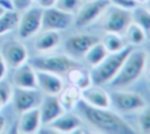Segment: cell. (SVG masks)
Here are the masks:
<instances>
[{
    "instance_id": "cell-18",
    "label": "cell",
    "mask_w": 150,
    "mask_h": 134,
    "mask_svg": "<svg viewBox=\"0 0 150 134\" xmlns=\"http://www.w3.org/2000/svg\"><path fill=\"white\" fill-rule=\"evenodd\" d=\"M41 126H42V122L40 118V112H39V108L35 107L20 113L16 132L23 133V134H33V133H38Z\"/></svg>"
},
{
    "instance_id": "cell-1",
    "label": "cell",
    "mask_w": 150,
    "mask_h": 134,
    "mask_svg": "<svg viewBox=\"0 0 150 134\" xmlns=\"http://www.w3.org/2000/svg\"><path fill=\"white\" fill-rule=\"evenodd\" d=\"M76 108L80 112V117L86 121L94 131L107 134H129L135 133V129L129 125L117 112L109 108L93 107L80 100Z\"/></svg>"
},
{
    "instance_id": "cell-2",
    "label": "cell",
    "mask_w": 150,
    "mask_h": 134,
    "mask_svg": "<svg viewBox=\"0 0 150 134\" xmlns=\"http://www.w3.org/2000/svg\"><path fill=\"white\" fill-rule=\"evenodd\" d=\"M148 61L149 57L145 49H131L109 85L114 89H125L132 85L144 75Z\"/></svg>"
},
{
    "instance_id": "cell-13",
    "label": "cell",
    "mask_w": 150,
    "mask_h": 134,
    "mask_svg": "<svg viewBox=\"0 0 150 134\" xmlns=\"http://www.w3.org/2000/svg\"><path fill=\"white\" fill-rule=\"evenodd\" d=\"M83 122L79 114L73 113V111H64L47 126L57 133H77L83 127Z\"/></svg>"
},
{
    "instance_id": "cell-15",
    "label": "cell",
    "mask_w": 150,
    "mask_h": 134,
    "mask_svg": "<svg viewBox=\"0 0 150 134\" xmlns=\"http://www.w3.org/2000/svg\"><path fill=\"white\" fill-rule=\"evenodd\" d=\"M36 85L38 89H40L43 93L57 96L64 87V82L62 79V76L60 75L36 70Z\"/></svg>"
},
{
    "instance_id": "cell-3",
    "label": "cell",
    "mask_w": 150,
    "mask_h": 134,
    "mask_svg": "<svg viewBox=\"0 0 150 134\" xmlns=\"http://www.w3.org/2000/svg\"><path fill=\"white\" fill-rule=\"evenodd\" d=\"M131 49L132 47L128 45L118 52H108V55L102 59L101 63H98L94 68H90L93 84L101 86L109 84L120 71L123 61Z\"/></svg>"
},
{
    "instance_id": "cell-5",
    "label": "cell",
    "mask_w": 150,
    "mask_h": 134,
    "mask_svg": "<svg viewBox=\"0 0 150 134\" xmlns=\"http://www.w3.org/2000/svg\"><path fill=\"white\" fill-rule=\"evenodd\" d=\"M97 21L100 23V27L104 31H114V33L123 34L125 28L132 21L131 10L122 9L120 7L109 3Z\"/></svg>"
},
{
    "instance_id": "cell-40",
    "label": "cell",
    "mask_w": 150,
    "mask_h": 134,
    "mask_svg": "<svg viewBox=\"0 0 150 134\" xmlns=\"http://www.w3.org/2000/svg\"><path fill=\"white\" fill-rule=\"evenodd\" d=\"M146 51V54H148V57H150V45L148 47V50H145Z\"/></svg>"
},
{
    "instance_id": "cell-22",
    "label": "cell",
    "mask_w": 150,
    "mask_h": 134,
    "mask_svg": "<svg viewBox=\"0 0 150 134\" xmlns=\"http://www.w3.org/2000/svg\"><path fill=\"white\" fill-rule=\"evenodd\" d=\"M100 42L103 44L108 52H118L123 50L125 47H128L123 37V34L114 31H104L102 37L100 38Z\"/></svg>"
},
{
    "instance_id": "cell-37",
    "label": "cell",
    "mask_w": 150,
    "mask_h": 134,
    "mask_svg": "<svg viewBox=\"0 0 150 134\" xmlns=\"http://www.w3.org/2000/svg\"><path fill=\"white\" fill-rule=\"evenodd\" d=\"M135 2H136V5L138 6V5H141V6H144L145 3H146V1L148 0H134Z\"/></svg>"
},
{
    "instance_id": "cell-26",
    "label": "cell",
    "mask_w": 150,
    "mask_h": 134,
    "mask_svg": "<svg viewBox=\"0 0 150 134\" xmlns=\"http://www.w3.org/2000/svg\"><path fill=\"white\" fill-rule=\"evenodd\" d=\"M19 21V14L16 10H7L0 16V35L7 34L16 28Z\"/></svg>"
},
{
    "instance_id": "cell-17",
    "label": "cell",
    "mask_w": 150,
    "mask_h": 134,
    "mask_svg": "<svg viewBox=\"0 0 150 134\" xmlns=\"http://www.w3.org/2000/svg\"><path fill=\"white\" fill-rule=\"evenodd\" d=\"M12 83L15 87L20 89H38L36 85V70L29 62L21 64L14 69L12 75Z\"/></svg>"
},
{
    "instance_id": "cell-20",
    "label": "cell",
    "mask_w": 150,
    "mask_h": 134,
    "mask_svg": "<svg viewBox=\"0 0 150 134\" xmlns=\"http://www.w3.org/2000/svg\"><path fill=\"white\" fill-rule=\"evenodd\" d=\"M66 76H67V79H68L69 84L76 86L81 91L84 90V89H87L88 86H90L93 84L90 70L84 69L82 65L74 66L73 69H70L66 73Z\"/></svg>"
},
{
    "instance_id": "cell-9",
    "label": "cell",
    "mask_w": 150,
    "mask_h": 134,
    "mask_svg": "<svg viewBox=\"0 0 150 134\" xmlns=\"http://www.w3.org/2000/svg\"><path fill=\"white\" fill-rule=\"evenodd\" d=\"M74 24V14L64 12L56 6L43 8L41 30H66Z\"/></svg>"
},
{
    "instance_id": "cell-8",
    "label": "cell",
    "mask_w": 150,
    "mask_h": 134,
    "mask_svg": "<svg viewBox=\"0 0 150 134\" xmlns=\"http://www.w3.org/2000/svg\"><path fill=\"white\" fill-rule=\"evenodd\" d=\"M42 8L39 6H30L26 10H23V14L19 16L18 21V35L22 40L30 38L35 36L41 30V22H42Z\"/></svg>"
},
{
    "instance_id": "cell-27",
    "label": "cell",
    "mask_w": 150,
    "mask_h": 134,
    "mask_svg": "<svg viewBox=\"0 0 150 134\" xmlns=\"http://www.w3.org/2000/svg\"><path fill=\"white\" fill-rule=\"evenodd\" d=\"M138 112H139L137 118L138 129L142 133H150V107L145 106Z\"/></svg>"
},
{
    "instance_id": "cell-16",
    "label": "cell",
    "mask_w": 150,
    "mask_h": 134,
    "mask_svg": "<svg viewBox=\"0 0 150 134\" xmlns=\"http://www.w3.org/2000/svg\"><path fill=\"white\" fill-rule=\"evenodd\" d=\"M39 112L42 125H48L53 120H55L59 115H61L64 112V108L62 107L57 96L46 94L42 97L41 103L39 105Z\"/></svg>"
},
{
    "instance_id": "cell-29",
    "label": "cell",
    "mask_w": 150,
    "mask_h": 134,
    "mask_svg": "<svg viewBox=\"0 0 150 134\" xmlns=\"http://www.w3.org/2000/svg\"><path fill=\"white\" fill-rule=\"evenodd\" d=\"M12 93H13V89L11 85L8 84L0 85V111L4 108V106H6L11 101Z\"/></svg>"
},
{
    "instance_id": "cell-38",
    "label": "cell",
    "mask_w": 150,
    "mask_h": 134,
    "mask_svg": "<svg viewBox=\"0 0 150 134\" xmlns=\"http://www.w3.org/2000/svg\"><path fill=\"white\" fill-rule=\"evenodd\" d=\"M144 6H145V7H146V8L150 10V0H148V1H146V3H145Z\"/></svg>"
},
{
    "instance_id": "cell-28",
    "label": "cell",
    "mask_w": 150,
    "mask_h": 134,
    "mask_svg": "<svg viewBox=\"0 0 150 134\" xmlns=\"http://www.w3.org/2000/svg\"><path fill=\"white\" fill-rule=\"evenodd\" d=\"M82 2H83L82 0H56L55 6L64 12L75 14L80 8V6L82 5Z\"/></svg>"
},
{
    "instance_id": "cell-24",
    "label": "cell",
    "mask_w": 150,
    "mask_h": 134,
    "mask_svg": "<svg viewBox=\"0 0 150 134\" xmlns=\"http://www.w3.org/2000/svg\"><path fill=\"white\" fill-rule=\"evenodd\" d=\"M108 55V51L103 47V44L98 41L95 44H93L83 55V61L89 68L96 66L98 63L102 62V59Z\"/></svg>"
},
{
    "instance_id": "cell-11",
    "label": "cell",
    "mask_w": 150,
    "mask_h": 134,
    "mask_svg": "<svg viewBox=\"0 0 150 134\" xmlns=\"http://www.w3.org/2000/svg\"><path fill=\"white\" fill-rule=\"evenodd\" d=\"M0 55L9 68H18L28 62V50L26 45L18 40H9L0 48Z\"/></svg>"
},
{
    "instance_id": "cell-4",
    "label": "cell",
    "mask_w": 150,
    "mask_h": 134,
    "mask_svg": "<svg viewBox=\"0 0 150 134\" xmlns=\"http://www.w3.org/2000/svg\"><path fill=\"white\" fill-rule=\"evenodd\" d=\"M30 65L35 70H42L53 72L60 76H66V73L74 66L81 65L77 59L70 57L67 54H54V52H42L29 59Z\"/></svg>"
},
{
    "instance_id": "cell-39",
    "label": "cell",
    "mask_w": 150,
    "mask_h": 134,
    "mask_svg": "<svg viewBox=\"0 0 150 134\" xmlns=\"http://www.w3.org/2000/svg\"><path fill=\"white\" fill-rule=\"evenodd\" d=\"M5 12H7V10H5V9H4L2 7H0V16H1V15H2V14H4Z\"/></svg>"
},
{
    "instance_id": "cell-36",
    "label": "cell",
    "mask_w": 150,
    "mask_h": 134,
    "mask_svg": "<svg viewBox=\"0 0 150 134\" xmlns=\"http://www.w3.org/2000/svg\"><path fill=\"white\" fill-rule=\"evenodd\" d=\"M5 124H6L5 118H4L2 115H0V133L2 132V129H4V127H5Z\"/></svg>"
},
{
    "instance_id": "cell-32",
    "label": "cell",
    "mask_w": 150,
    "mask_h": 134,
    "mask_svg": "<svg viewBox=\"0 0 150 134\" xmlns=\"http://www.w3.org/2000/svg\"><path fill=\"white\" fill-rule=\"evenodd\" d=\"M34 2L36 3V6H39V7H41L43 9V8H48V7L55 6L56 0H34Z\"/></svg>"
},
{
    "instance_id": "cell-19",
    "label": "cell",
    "mask_w": 150,
    "mask_h": 134,
    "mask_svg": "<svg viewBox=\"0 0 150 134\" xmlns=\"http://www.w3.org/2000/svg\"><path fill=\"white\" fill-rule=\"evenodd\" d=\"M61 43L60 31L56 30H42L34 42V47L39 52H49L57 48Z\"/></svg>"
},
{
    "instance_id": "cell-21",
    "label": "cell",
    "mask_w": 150,
    "mask_h": 134,
    "mask_svg": "<svg viewBox=\"0 0 150 134\" xmlns=\"http://www.w3.org/2000/svg\"><path fill=\"white\" fill-rule=\"evenodd\" d=\"M81 90L76 86L69 84L64 85V87L61 90V92L57 94V98L64 108V111H74L77 106V104L81 100Z\"/></svg>"
},
{
    "instance_id": "cell-7",
    "label": "cell",
    "mask_w": 150,
    "mask_h": 134,
    "mask_svg": "<svg viewBox=\"0 0 150 134\" xmlns=\"http://www.w3.org/2000/svg\"><path fill=\"white\" fill-rule=\"evenodd\" d=\"M109 3V0H91L82 2L77 12L74 14V26L77 28H84L93 24L98 20Z\"/></svg>"
},
{
    "instance_id": "cell-12",
    "label": "cell",
    "mask_w": 150,
    "mask_h": 134,
    "mask_svg": "<svg viewBox=\"0 0 150 134\" xmlns=\"http://www.w3.org/2000/svg\"><path fill=\"white\" fill-rule=\"evenodd\" d=\"M42 96L38 89H20L15 87L12 93V103L14 110L20 114L25 111L39 107Z\"/></svg>"
},
{
    "instance_id": "cell-10",
    "label": "cell",
    "mask_w": 150,
    "mask_h": 134,
    "mask_svg": "<svg viewBox=\"0 0 150 134\" xmlns=\"http://www.w3.org/2000/svg\"><path fill=\"white\" fill-rule=\"evenodd\" d=\"M100 41V37H97L94 34L89 33H76L70 35L66 42H64V51L70 57L79 59L82 58L86 51L96 42Z\"/></svg>"
},
{
    "instance_id": "cell-34",
    "label": "cell",
    "mask_w": 150,
    "mask_h": 134,
    "mask_svg": "<svg viewBox=\"0 0 150 134\" xmlns=\"http://www.w3.org/2000/svg\"><path fill=\"white\" fill-rule=\"evenodd\" d=\"M0 7H2L5 10H13V3L12 0H0Z\"/></svg>"
},
{
    "instance_id": "cell-33",
    "label": "cell",
    "mask_w": 150,
    "mask_h": 134,
    "mask_svg": "<svg viewBox=\"0 0 150 134\" xmlns=\"http://www.w3.org/2000/svg\"><path fill=\"white\" fill-rule=\"evenodd\" d=\"M6 73H7V64L5 63L2 56L0 55V82L5 78Z\"/></svg>"
},
{
    "instance_id": "cell-6",
    "label": "cell",
    "mask_w": 150,
    "mask_h": 134,
    "mask_svg": "<svg viewBox=\"0 0 150 134\" xmlns=\"http://www.w3.org/2000/svg\"><path fill=\"white\" fill-rule=\"evenodd\" d=\"M109 94L111 106H114L118 112H138L146 106V101L143 96L134 91H127L124 89H114V91Z\"/></svg>"
},
{
    "instance_id": "cell-31",
    "label": "cell",
    "mask_w": 150,
    "mask_h": 134,
    "mask_svg": "<svg viewBox=\"0 0 150 134\" xmlns=\"http://www.w3.org/2000/svg\"><path fill=\"white\" fill-rule=\"evenodd\" d=\"M34 0H12L13 8L16 12H23L33 5Z\"/></svg>"
},
{
    "instance_id": "cell-23",
    "label": "cell",
    "mask_w": 150,
    "mask_h": 134,
    "mask_svg": "<svg viewBox=\"0 0 150 134\" xmlns=\"http://www.w3.org/2000/svg\"><path fill=\"white\" fill-rule=\"evenodd\" d=\"M123 37L128 45L130 47H139L146 41V31L141 28L135 22H130L123 33Z\"/></svg>"
},
{
    "instance_id": "cell-14",
    "label": "cell",
    "mask_w": 150,
    "mask_h": 134,
    "mask_svg": "<svg viewBox=\"0 0 150 134\" xmlns=\"http://www.w3.org/2000/svg\"><path fill=\"white\" fill-rule=\"evenodd\" d=\"M81 100L93 107L100 108H111L110 94L101 86L96 84H91L87 89L81 92Z\"/></svg>"
},
{
    "instance_id": "cell-42",
    "label": "cell",
    "mask_w": 150,
    "mask_h": 134,
    "mask_svg": "<svg viewBox=\"0 0 150 134\" xmlns=\"http://www.w3.org/2000/svg\"><path fill=\"white\" fill-rule=\"evenodd\" d=\"M149 89H150V82H149Z\"/></svg>"
},
{
    "instance_id": "cell-25",
    "label": "cell",
    "mask_w": 150,
    "mask_h": 134,
    "mask_svg": "<svg viewBox=\"0 0 150 134\" xmlns=\"http://www.w3.org/2000/svg\"><path fill=\"white\" fill-rule=\"evenodd\" d=\"M131 19L132 22L143 28L146 33L150 31V10L145 6H136L131 9Z\"/></svg>"
},
{
    "instance_id": "cell-30",
    "label": "cell",
    "mask_w": 150,
    "mask_h": 134,
    "mask_svg": "<svg viewBox=\"0 0 150 134\" xmlns=\"http://www.w3.org/2000/svg\"><path fill=\"white\" fill-rule=\"evenodd\" d=\"M109 2L110 5H114L116 7H120L122 9H128V10H131L137 6L134 0H109Z\"/></svg>"
},
{
    "instance_id": "cell-35",
    "label": "cell",
    "mask_w": 150,
    "mask_h": 134,
    "mask_svg": "<svg viewBox=\"0 0 150 134\" xmlns=\"http://www.w3.org/2000/svg\"><path fill=\"white\" fill-rule=\"evenodd\" d=\"M144 73H145V76H146L148 82H150V62H149V61H148V63H146V66H145Z\"/></svg>"
},
{
    "instance_id": "cell-41",
    "label": "cell",
    "mask_w": 150,
    "mask_h": 134,
    "mask_svg": "<svg viewBox=\"0 0 150 134\" xmlns=\"http://www.w3.org/2000/svg\"><path fill=\"white\" fill-rule=\"evenodd\" d=\"M83 2H86V1H91V0H82Z\"/></svg>"
}]
</instances>
